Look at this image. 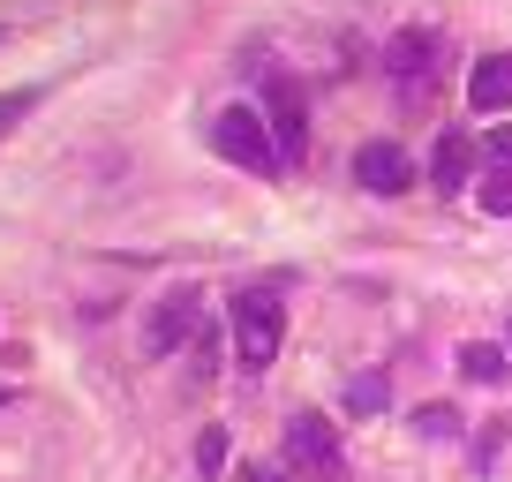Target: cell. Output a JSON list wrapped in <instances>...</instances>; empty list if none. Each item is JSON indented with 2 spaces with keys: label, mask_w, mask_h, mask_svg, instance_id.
<instances>
[{
  "label": "cell",
  "mask_w": 512,
  "mask_h": 482,
  "mask_svg": "<svg viewBox=\"0 0 512 482\" xmlns=\"http://www.w3.org/2000/svg\"><path fill=\"white\" fill-rule=\"evenodd\" d=\"M287 467L302 482H354L347 467V445H339V430L324 415H294L287 422Z\"/></svg>",
  "instance_id": "cell-4"
},
{
  "label": "cell",
  "mask_w": 512,
  "mask_h": 482,
  "mask_svg": "<svg viewBox=\"0 0 512 482\" xmlns=\"http://www.w3.org/2000/svg\"><path fill=\"white\" fill-rule=\"evenodd\" d=\"M460 370L475 377V385H497V377L512 370V347H490V339H467V347H460Z\"/></svg>",
  "instance_id": "cell-11"
},
{
  "label": "cell",
  "mask_w": 512,
  "mask_h": 482,
  "mask_svg": "<svg viewBox=\"0 0 512 482\" xmlns=\"http://www.w3.org/2000/svg\"><path fill=\"white\" fill-rule=\"evenodd\" d=\"M384 400H392V385H384V377H354V385H347V407H354V415H377Z\"/></svg>",
  "instance_id": "cell-13"
},
{
  "label": "cell",
  "mask_w": 512,
  "mask_h": 482,
  "mask_svg": "<svg viewBox=\"0 0 512 482\" xmlns=\"http://www.w3.org/2000/svg\"><path fill=\"white\" fill-rule=\"evenodd\" d=\"M196 467H204V475H219V467H226V430H204V437H196Z\"/></svg>",
  "instance_id": "cell-14"
},
{
  "label": "cell",
  "mask_w": 512,
  "mask_h": 482,
  "mask_svg": "<svg viewBox=\"0 0 512 482\" xmlns=\"http://www.w3.org/2000/svg\"><path fill=\"white\" fill-rule=\"evenodd\" d=\"M482 211H497V219H512V129H497L490 144H482Z\"/></svg>",
  "instance_id": "cell-8"
},
{
  "label": "cell",
  "mask_w": 512,
  "mask_h": 482,
  "mask_svg": "<svg viewBox=\"0 0 512 482\" xmlns=\"http://www.w3.org/2000/svg\"><path fill=\"white\" fill-rule=\"evenodd\" d=\"M241 482H287V475H279V467H249Z\"/></svg>",
  "instance_id": "cell-16"
},
{
  "label": "cell",
  "mask_w": 512,
  "mask_h": 482,
  "mask_svg": "<svg viewBox=\"0 0 512 482\" xmlns=\"http://www.w3.org/2000/svg\"><path fill=\"white\" fill-rule=\"evenodd\" d=\"M264 121H272V136H279V159L302 166L309 159V98H302V83H294L287 68H264Z\"/></svg>",
  "instance_id": "cell-5"
},
{
  "label": "cell",
  "mask_w": 512,
  "mask_h": 482,
  "mask_svg": "<svg viewBox=\"0 0 512 482\" xmlns=\"http://www.w3.org/2000/svg\"><path fill=\"white\" fill-rule=\"evenodd\" d=\"M467 422H460V407H415V437H430V445H452V437H460Z\"/></svg>",
  "instance_id": "cell-12"
},
{
  "label": "cell",
  "mask_w": 512,
  "mask_h": 482,
  "mask_svg": "<svg viewBox=\"0 0 512 482\" xmlns=\"http://www.w3.org/2000/svg\"><path fill=\"white\" fill-rule=\"evenodd\" d=\"M437 61H445V31H430V23H407V31H392V46H384V76L400 83L407 106H422V98H430Z\"/></svg>",
  "instance_id": "cell-3"
},
{
  "label": "cell",
  "mask_w": 512,
  "mask_h": 482,
  "mask_svg": "<svg viewBox=\"0 0 512 482\" xmlns=\"http://www.w3.org/2000/svg\"><path fill=\"white\" fill-rule=\"evenodd\" d=\"M475 159H482V151L467 144L460 129H445V136H437V159H430V181H437V196H460L467 181H475Z\"/></svg>",
  "instance_id": "cell-9"
},
{
  "label": "cell",
  "mask_w": 512,
  "mask_h": 482,
  "mask_svg": "<svg viewBox=\"0 0 512 482\" xmlns=\"http://www.w3.org/2000/svg\"><path fill=\"white\" fill-rule=\"evenodd\" d=\"M354 181H362L369 196H400L407 181H415V159H407L400 144H362L354 151Z\"/></svg>",
  "instance_id": "cell-7"
},
{
  "label": "cell",
  "mask_w": 512,
  "mask_h": 482,
  "mask_svg": "<svg viewBox=\"0 0 512 482\" xmlns=\"http://www.w3.org/2000/svg\"><path fill=\"white\" fill-rule=\"evenodd\" d=\"M189 332H204V294H196V287H174V294L144 317V354H174Z\"/></svg>",
  "instance_id": "cell-6"
},
{
  "label": "cell",
  "mask_w": 512,
  "mask_h": 482,
  "mask_svg": "<svg viewBox=\"0 0 512 482\" xmlns=\"http://www.w3.org/2000/svg\"><path fill=\"white\" fill-rule=\"evenodd\" d=\"M211 151H219V159H234V166H249V174H264V181L287 166V159H279L272 121H264L256 106H226V113H211Z\"/></svg>",
  "instance_id": "cell-1"
},
{
  "label": "cell",
  "mask_w": 512,
  "mask_h": 482,
  "mask_svg": "<svg viewBox=\"0 0 512 482\" xmlns=\"http://www.w3.org/2000/svg\"><path fill=\"white\" fill-rule=\"evenodd\" d=\"M31 106H38V91H8V98H0V136L16 129V121H23Z\"/></svg>",
  "instance_id": "cell-15"
},
{
  "label": "cell",
  "mask_w": 512,
  "mask_h": 482,
  "mask_svg": "<svg viewBox=\"0 0 512 482\" xmlns=\"http://www.w3.org/2000/svg\"><path fill=\"white\" fill-rule=\"evenodd\" d=\"M279 339H287V302H279V287H241L234 294V354H241V370H264L279 354Z\"/></svg>",
  "instance_id": "cell-2"
},
{
  "label": "cell",
  "mask_w": 512,
  "mask_h": 482,
  "mask_svg": "<svg viewBox=\"0 0 512 482\" xmlns=\"http://www.w3.org/2000/svg\"><path fill=\"white\" fill-rule=\"evenodd\" d=\"M467 106L475 113H505L512 106V53H482L467 76Z\"/></svg>",
  "instance_id": "cell-10"
}]
</instances>
